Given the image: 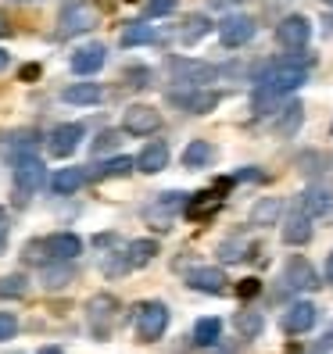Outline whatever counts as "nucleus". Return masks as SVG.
<instances>
[{"mask_svg":"<svg viewBox=\"0 0 333 354\" xmlns=\"http://www.w3.org/2000/svg\"><path fill=\"white\" fill-rule=\"evenodd\" d=\"M283 286L294 290V294H301V290H316L323 283H319L316 265H312L308 258H301V254H294V258L287 261V268H283Z\"/></svg>","mask_w":333,"mask_h":354,"instance_id":"nucleus-10","label":"nucleus"},{"mask_svg":"<svg viewBox=\"0 0 333 354\" xmlns=\"http://www.w3.org/2000/svg\"><path fill=\"white\" fill-rule=\"evenodd\" d=\"M301 122H305V104L294 100V104H287V108H280L276 133H280V136H294V133L301 129Z\"/></svg>","mask_w":333,"mask_h":354,"instance_id":"nucleus-30","label":"nucleus"},{"mask_svg":"<svg viewBox=\"0 0 333 354\" xmlns=\"http://www.w3.org/2000/svg\"><path fill=\"white\" fill-rule=\"evenodd\" d=\"M251 294H258V279H244L240 283V297H251Z\"/></svg>","mask_w":333,"mask_h":354,"instance_id":"nucleus-41","label":"nucleus"},{"mask_svg":"<svg viewBox=\"0 0 333 354\" xmlns=\"http://www.w3.org/2000/svg\"><path fill=\"white\" fill-rule=\"evenodd\" d=\"M15 333H18V319L11 311H0V340H11Z\"/></svg>","mask_w":333,"mask_h":354,"instance_id":"nucleus-39","label":"nucleus"},{"mask_svg":"<svg viewBox=\"0 0 333 354\" xmlns=\"http://www.w3.org/2000/svg\"><path fill=\"white\" fill-rule=\"evenodd\" d=\"M255 32H258V22L251 15H226L219 22V39H222V47H230V50L251 44Z\"/></svg>","mask_w":333,"mask_h":354,"instance_id":"nucleus-8","label":"nucleus"},{"mask_svg":"<svg viewBox=\"0 0 333 354\" xmlns=\"http://www.w3.org/2000/svg\"><path fill=\"white\" fill-rule=\"evenodd\" d=\"M115 311H118V301L111 294H93L87 301V322H90V329L97 333V337H104V333L111 329Z\"/></svg>","mask_w":333,"mask_h":354,"instance_id":"nucleus-13","label":"nucleus"},{"mask_svg":"<svg viewBox=\"0 0 333 354\" xmlns=\"http://www.w3.org/2000/svg\"><path fill=\"white\" fill-rule=\"evenodd\" d=\"M326 279H330V283H333V254H330V258H326Z\"/></svg>","mask_w":333,"mask_h":354,"instance_id":"nucleus-46","label":"nucleus"},{"mask_svg":"<svg viewBox=\"0 0 333 354\" xmlns=\"http://www.w3.org/2000/svg\"><path fill=\"white\" fill-rule=\"evenodd\" d=\"M61 100L75 104V108H87V104H100L104 100V90L97 86V82H72V86L61 93Z\"/></svg>","mask_w":333,"mask_h":354,"instance_id":"nucleus-23","label":"nucleus"},{"mask_svg":"<svg viewBox=\"0 0 333 354\" xmlns=\"http://www.w3.org/2000/svg\"><path fill=\"white\" fill-rule=\"evenodd\" d=\"M319 319V308L312 301H294L287 311H283V333H290V337H298V333H308L312 326H316Z\"/></svg>","mask_w":333,"mask_h":354,"instance_id":"nucleus-14","label":"nucleus"},{"mask_svg":"<svg viewBox=\"0 0 333 354\" xmlns=\"http://www.w3.org/2000/svg\"><path fill=\"white\" fill-rule=\"evenodd\" d=\"M330 133H333V126H330Z\"/></svg>","mask_w":333,"mask_h":354,"instance_id":"nucleus-52","label":"nucleus"},{"mask_svg":"<svg viewBox=\"0 0 333 354\" xmlns=\"http://www.w3.org/2000/svg\"><path fill=\"white\" fill-rule=\"evenodd\" d=\"M8 251V233H0V254Z\"/></svg>","mask_w":333,"mask_h":354,"instance_id":"nucleus-49","label":"nucleus"},{"mask_svg":"<svg viewBox=\"0 0 333 354\" xmlns=\"http://www.w3.org/2000/svg\"><path fill=\"white\" fill-rule=\"evenodd\" d=\"M186 283H190L194 290H197V294H226V283H230V279H226V272H222V268H194V272L190 276H186Z\"/></svg>","mask_w":333,"mask_h":354,"instance_id":"nucleus-19","label":"nucleus"},{"mask_svg":"<svg viewBox=\"0 0 333 354\" xmlns=\"http://www.w3.org/2000/svg\"><path fill=\"white\" fill-rule=\"evenodd\" d=\"M330 347H333V329L326 333V344H323V351H330Z\"/></svg>","mask_w":333,"mask_h":354,"instance_id":"nucleus-50","label":"nucleus"},{"mask_svg":"<svg viewBox=\"0 0 333 354\" xmlns=\"http://www.w3.org/2000/svg\"><path fill=\"white\" fill-rule=\"evenodd\" d=\"M72 279H75V268H72V261H61V258H54V265H44V286H47V290H65Z\"/></svg>","mask_w":333,"mask_h":354,"instance_id":"nucleus-26","label":"nucleus"},{"mask_svg":"<svg viewBox=\"0 0 333 354\" xmlns=\"http://www.w3.org/2000/svg\"><path fill=\"white\" fill-rule=\"evenodd\" d=\"M82 183H87V169H57L51 176V190L57 197H69V194L82 190Z\"/></svg>","mask_w":333,"mask_h":354,"instance_id":"nucleus-22","label":"nucleus"},{"mask_svg":"<svg viewBox=\"0 0 333 354\" xmlns=\"http://www.w3.org/2000/svg\"><path fill=\"white\" fill-rule=\"evenodd\" d=\"M126 79H129V86H151V68H129L126 72Z\"/></svg>","mask_w":333,"mask_h":354,"instance_id":"nucleus-40","label":"nucleus"},{"mask_svg":"<svg viewBox=\"0 0 333 354\" xmlns=\"http://www.w3.org/2000/svg\"><path fill=\"white\" fill-rule=\"evenodd\" d=\"M136 172V161L126 158V154H118L111 161H93L87 165V179H122V176H129Z\"/></svg>","mask_w":333,"mask_h":354,"instance_id":"nucleus-20","label":"nucleus"},{"mask_svg":"<svg viewBox=\"0 0 333 354\" xmlns=\"http://www.w3.org/2000/svg\"><path fill=\"white\" fill-rule=\"evenodd\" d=\"M247 254H251V243H247V240H240V236H230V240H222V243H219V258H222L226 265L244 261Z\"/></svg>","mask_w":333,"mask_h":354,"instance_id":"nucleus-35","label":"nucleus"},{"mask_svg":"<svg viewBox=\"0 0 333 354\" xmlns=\"http://www.w3.org/2000/svg\"><path fill=\"white\" fill-rule=\"evenodd\" d=\"M97 26V11L93 4H82V0H75V4H69L65 11H61L57 18V39H72L79 32H87Z\"/></svg>","mask_w":333,"mask_h":354,"instance_id":"nucleus-5","label":"nucleus"},{"mask_svg":"<svg viewBox=\"0 0 333 354\" xmlns=\"http://www.w3.org/2000/svg\"><path fill=\"white\" fill-rule=\"evenodd\" d=\"M169 72H172L176 82H183V86H208V82L219 79L215 65H208V61H194V57H172Z\"/></svg>","mask_w":333,"mask_h":354,"instance_id":"nucleus-4","label":"nucleus"},{"mask_svg":"<svg viewBox=\"0 0 333 354\" xmlns=\"http://www.w3.org/2000/svg\"><path fill=\"white\" fill-rule=\"evenodd\" d=\"M0 233H8V212L0 207Z\"/></svg>","mask_w":333,"mask_h":354,"instance_id":"nucleus-44","label":"nucleus"},{"mask_svg":"<svg viewBox=\"0 0 333 354\" xmlns=\"http://www.w3.org/2000/svg\"><path fill=\"white\" fill-rule=\"evenodd\" d=\"M36 75H39V68H36V65H33V68H22V79H36Z\"/></svg>","mask_w":333,"mask_h":354,"instance_id":"nucleus-45","label":"nucleus"},{"mask_svg":"<svg viewBox=\"0 0 333 354\" xmlns=\"http://www.w3.org/2000/svg\"><path fill=\"white\" fill-rule=\"evenodd\" d=\"M219 204H222V197H215V194H201L190 207H186V212H190V218H204V215H212Z\"/></svg>","mask_w":333,"mask_h":354,"instance_id":"nucleus-36","label":"nucleus"},{"mask_svg":"<svg viewBox=\"0 0 333 354\" xmlns=\"http://www.w3.org/2000/svg\"><path fill=\"white\" fill-rule=\"evenodd\" d=\"M169 104H176V108L190 111V115H208V111H215L219 104H222V93L219 90H208V86H190V90L169 93Z\"/></svg>","mask_w":333,"mask_h":354,"instance_id":"nucleus-6","label":"nucleus"},{"mask_svg":"<svg viewBox=\"0 0 333 354\" xmlns=\"http://www.w3.org/2000/svg\"><path fill=\"white\" fill-rule=\"evenodd\" d=\"M169 143L165 140H151L147 147H140V154L133 158L136 161V169L143 172V176H158V172H165L169 169Z\"/></svg>","mask_w":333,"mask_h":354,"instance_id":"nucleus-15","label":"nucleus"},{"mask_svg":"<svg viewBox=\"0 0 333 354\" xmlns=\"http://www.w3.org/2000/svg\"><path fill=\"white\" fill-rule=\"evenodd\" d=\"M8 65H11V54H8V50H4V47H0V72H4V68H8Z\"/></svg>","mask_w":333,"mask_h":354,"instance_id":"nucleus-43","label":"nucleus"},{"mask_svg":"<svg viewBox=\"0 0 333 354\" xmlns=\"http://www.w3.org/2000/svg\"><path fill=\"white\" fill-rule=\"evenodd\" d=\"M82 136H87V126H82V122H65V126H54V133L47 136V151H51L54 158H69L79 143H82Z\"/></svg>","mask_w":333,"mask_h":354,"instance_id":"nucleus-12","label":"nucleus"},{"mask_svg":"<svg viewBox=\"0 0 333 354\" xmlns=\"http://www.w3.org/2000/svg\"><path fill=\"white\" fill-rule=\"evenodd\" d=\"M29 294V279L22 272H11V276H0V301H18Z\"/></svg>","mask_w":333,"mask_h":354,"instance_id":"nucleus-33","label":"nucleus"},{"mask_svg":"<svg viewBox=\"0 0 333 354\" xmlns=\"http://www.w3.org/2000/svg\"><path fill=\"white\" fill-rule=\"evenodd\" d=\"M47 251H51V258L72 261L82 254V240L75 233H54V236H47Z\"/></svg>","mask_w":333,"mask_h":354,"instance_id":"nucleus-21","label":"nucleus"},{"mask_svg":"<svg viewBox=\"0 0 333 354\" xmlns=\"http://www.w3.org/2000/svg\"><path fill=\"white\" fill-rule=\"evenodd\" d=\"M283 218V201L280 197H262L251 207V225H276Z\"/></svg>","mask_w":333,"mask_h":354,"instance_id":"nucleus-24","label":"nucleus"},{"mask_svg":"<svg viewBox=\"0 0 333 354\" xmlns=\"http://www.w3.org/2000/svg\"><path fill=\"white\" fill-rule=\"evenodd\" d=\"M0 36H11V22H8L4 11H0Z\"/></svg>","mask_w":333,"mask_h":354,"instance_id":"nucleus-42","label":"nucleus"},{"mask_svg":"<svg viewBox=\"0 0 333 354\" xmlns=\"http://www.w3.org/2000/svg\"><path fill=\"white\" fill-rule=\"evenodd\" d=\"M44 183H47V169H44V161H39L36 154H22L15 161V186H18V194L29 197Z\"/></svg>","mask_w":333,"mask_h":354,"instance_id":"nucleus-9","label":"nucleus"},{"mask_svg":"<svg viewBox=\"0 0 333 354\" xmlns=\"http://www.w3.org/2000/svg\"><path fill=\"white\" fill-rule=\"evenodd\" d=\"M158 258V240H133L126 247V261L129 268H143V265H151Z\"/></svg>","mask_w":333,"mask_h":354,"instance_id":"nucleus-31","label":"nucleus"},{"mask_svg":"<svg viewBox=\"0 0 333 354\" xmlns=\"http://www.w3.org/2000/svg\"><path fill=\"white\" fill-rule=\"evenodd\" d=\"M104 61H108V47L104 44H87L72 54V72L75 75H93L104 68Z\"/></svg>","mask_w":333,"mask_h":354,"instance_id":"nucleus-17","label":"nucleus"},{"mask_svg":"<svg viewBox=\"0 0 333 354\" xmlns=\"http://www.w3.org/2000/svg\"><path fill=\"white\" fill-rule=\"evenodd\" d=\"M215 161V147L208 140H190L183 151V165L186 169H208V165Z\"/></svg>","mask_w":333,"mask_h":354,"instance_id":"nucleus-25","label":"nucleus"},{"mask_svg":"<svg viewBox=\"0 0 333 354\" xmlns=\"http://www.w3.org/2000/svg\"><path fill=\"white\" fill-rule=\"evenodd\" d=\"M176 11V0H147L143 4V18H161V15H172Z\"/></svg>","mask_w":333,"mask_h":354,"instance_id":"nucleus-38","label":"nucleus"},{"mask_svg":"<svg viewBox=\"0 0 333 354\" xmlns=\"http://www.w3.org/2000/svg\"><path fill=\"white\" fill-rule=\"evenodd\" d=\"M122 143V133L118 129H104L97 140H93V154H108V151H118Z\"/></svg>","mask_w":333,"mask_h":354,"instance_id":"nucleus-37","label":"nucleus"},{"mask_svg":"<svg viewBox=\"0 0 333 354\" xmlns=\"http://www.w3.org/2000/svg\"><path fill=\"white\" fill-rule=\"evenodd\" d=\"M208 32H212V18H208V15H190V18L183 22V29H179V44L194 47L197 39H204Z\"/></svg>","mask_w":333,"mask_h":354,"instance_id":"nucleus-29","label":"nucleus"},{"mask_svg":"<svg viewBox=\"0 0 333 354\" xmlns=\"http://www.w3.org/2000/svg\"><path fill=\"white\" fill-rule=\"evenodd\" d=\"M165 329H169V308H165L161 301H147V304L136 308V337L143 344L161 340Z\"/></svg>","mask_w":333,"mask_h":354,"instance_id":"nucleus-3","label":"nucleus"},{"mask_svg":"<svg viewBox=\"0 0 333 354\" xmlns=\"http://www.w3.org/2000/svg\"><path fill=\"white\" fill-rule=\"evenodd\" d=\"M308 68H312V61L308 57H287V61H273V65H265L262 68V75L255 79L258 86H265V90H273V93H294L298 86H305L308 82Z\"/></svg>","mask_w":333,"mask_h":354,"instance_id":"nucleus-1","label":"nucleus"},{"mask_svg":"<svg viewBox=\"0 0 333 354\" xmlns=\"http://www.w3.org/2000/svg\"><path fill=\"white\" fill-rule=\"evenodd\" d=\"M312 233H316V229H312V218L301 212V207L283 218V243L287 247H305L312 240Z\"/></svg>","mask_w":333,"mask_h":354,"instance_id":"nucleus-18","label":"nucleus"},{"mask_svg":"<svg viewBox=\"0 0 333 354\" xmlns=\"http://www.w3.org/2000/svg\"><path fill=\"white\" fill-rule=\"evenodd\" d=\"M39 354H65L61 347H39Z\"/></svg>","mask_w":333,"mask_h":354,"instance_id":"nucleus-47","label":"nucleus"},{"mask_svg":"<svg viewBox=\"0 0 333 354\" xmlns=\"http://www.w3.org/2000/svg\"><path fill=\"white\" fill-rule=\"evenodd\" d=\"M0 147H4V154H8L11 161H18L22 154H29V151L36 147V133H33V129H18V133H8Z\"/></svg>","mask_w":333,"mask_h":354,"instance_id":"nucleus-27","label":"nucleus"},{"mask_svg":"<svg viewBox=\"0 0 333 354\" xmlns=\"http://www.w3.org/2000/svg\"><path fill=\"white\" fill-rule=\"evenodd\" d=\"M154 39H158V32L147 22H129L122 29V47H143V44H154Z\"/></svg>","mask_w":333,"mask_h":354,"instance_id":"nucleus-32","label":"nucleus"},{"mask_svg":"<svg viewBox=\"0 0 333 354\" xmlns=\"http://www.w3.org/2000/svg\"><path fill=\"white\" fill-rule=\"evenodd\" d=\"M186 207V194L183 190H172V194H158L151 204H147V212H143V218H147L158 233H165V229H172V222L179 218V212Z\"/></svg>","mask_w":333,"mask_h":354,"instance_id":"nucleus-2","label":"nucleus"},{"mask_svg":"<svg viewBox=\"0 0 333 354\" xmlns=\"http://www.w3.org/2000/svg\"><path fill=\"white\" fill-rule=\"evenodd\" d=\"M301 212L316 222V218H333V190L326 186H308L301 194Z\"/></svg>","mask_w":333,"mask_h":354,"instance_id":"nucleus-16","label":"nucleus"},{"mask_svg":"<svg viewBox=\"0 0 333 354\" xmlns=\"http://www.w3.org/2000/svg\"><path fill=\"white\" fill-rule=\"evenodd\" d=\"M161 129V111L151 108V104H129L122 111V133L129 136H151Z\"/></svg>","mask_w":333,"mask_h":354,"instance_id":"nucleus-7","label":"nucleus"},{"mask_svg":"<svg viewBox=\"0 0 333 354\" xmlns=\"http://www.w3.org/2000/svg\"><path fill=\"white\" fill-rule=\"evenodd\" d=\"M219 337H222V322H219V319H197V326H194L197 347H215Z\"/></svg>","mask_w":333,"mask_h":354,"instance_id":"nucleus-34","label":"nucleus"},{"mask_svg":"<svg viewBox=\"0 0 333 354\" xmlns=\"http://www.w3.org/2000/svg\"><path fill=\"white\" fill-rule=\"evenodd\" d=\"M326 4H330V8H333V0H326Z\"/></svg>","mask_w":333,"mask_h":354,"instance_id":"nucleus-51","label":"nucleus"},{"mask_svg":"<svg viewBox=\"0 0 333 354\" xmlns=\"http://www.w3.org/2000/svg\"><path fill=\"white\" fill-rule=\"evenodd\" d=\"M276 39H280V47H287V50H305L308 39H312V22L305 15H287L283 22L276 26Z\"/></svg>","mask_w":333,"mask_h":354,"instance_id":"nucleus-11","label":"nucleus"},{"mask_svg":"<svg viewBox=\"0 0 333 354\" xmlns=\"http://www.w3.org/2000/svg\"><path fill=\"white\" fill-rule=\"evenodd\" d=\"M233 326H237V333L244 340H255V337H262V329H265V315H262V311L244 308V311L233 315Z\"/></svg>","mask_w":333,"mask_h":354,"instance_id":"nucleus-28","label":"nucleus"},{"mask_svg":"<svg viewBox=\"0 0 333 354\" xmlns=\"http://www.w3.org/2000/svg\"><path fill=\"white\" fill-rule=\"evenodd\" d=\"M215 8H226V4H240V0H212Z\"/></svg>","mask_w":333,"mask_h":354,"instance_id":"nucleus-48","label":"nucleus"}]
</instances>
